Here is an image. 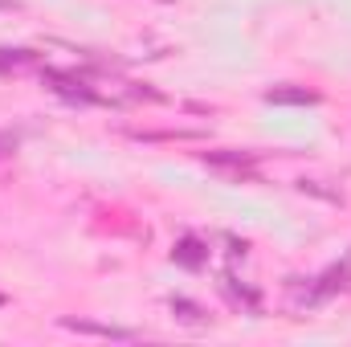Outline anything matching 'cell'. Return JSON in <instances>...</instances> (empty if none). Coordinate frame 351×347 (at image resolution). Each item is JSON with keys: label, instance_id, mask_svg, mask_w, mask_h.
Returning a JSON list of instances; mask_svg holds the SVG:
<instances>
[{"label": "cell", "instance_id": "obj_1", "mask_svg": "<svg viewBox=\"0 0 351 347\" xmlns=\"http://www.w3.org/2000/svg\"><path fill=\"white\" fill-rule=\"evenodd\" d=\"M66 331H78V335H98V339H119V344H131L139 339V331H127V327H106V323H86V319H62Z\"/></svg>", "mask_w": 351, "mask_h": 347}, {"label": "cell", "instance_id": "obj_3", "mask_svg": "<svg viewBox=\"0 0 351 347\" xmlns=\"http://www.w3.org/2000/svg\"><path fill=\"white\" fill-rule=\"evenodd\" d=\"M204 164H213V168H250V164H258V152H204Z\"/></svg>", "mask_w": 351, "mask_h": 347}, {"label": "cell", "instance_id": "obj_6", "mask_svg": "<svg viewBox=\"0 0 351 347\" xmlns=\"http://www.w3.org/2000/svg\"><path fill=\"white\" fill-rule=\"evenodd\" d=\"M29 62H37L29 49H0V70H8V66L16 70V66H29Z\"/></svg>", "mask_w": 351, "mask_h": 347}, {"label": "cell", "instance_id": "obj_7", "mask_svg": "<svg viewBox=\"0 0 351 347\" xmlns=\"http://www.w3.org/2000/svg\"><path fill=\"white\" fill-rule=\"evenodd\" d=\"M269 102H315L311 90H269Z\"/></svg>", "mask_w": 351, "mask_h": 347}, {"label": "cell", "instance_id": "obj_8", "mask_svg": "<svg viewBox=\"0 0 351 347\" xmlns=\"http://www.w3.org/2000/svg\"><path fill=\"white\" fill-rule=\"evenodd\" d=\"M16 152V135L12 131H0V156H12Z\"/></svg>", "mask_w": 351, "mask_h": 347}, {"label": "cell", "instance_id": "obj_4", "mask_svg": "<svg viewBox=\"0 0 351 347\" xmlns=\"http://www.w3.org/2000/svg\"><path fill=\"white\" fill-rule=\"evenodd\" d=\"M168 307H172L176 319H180V323H188V327H204V323H208V315H204L196 302H188V298H172Z\"/></svg>", "mask_w": 351, "mask_h": 347}, {"label": "cell", "instance_id": "obj_5", "mask_svg": "<svg viewBox=\"0 0 351 347\" xmlns=\"http://www.w3.org/2000/svg\"><path fill=\"white\" fill-rule=\"evenodd\" d=\"M204 258H208V254H204V250H200V241H192V237L176 246V261H180V265H200Z\"/></svg>", "mask_w": 351, "mask_h": 347}, {"label": "cell", "instance_id": "obj_9", "mask_svg": "<svg viewBox=\"0 0 351 347\" xmlns=\"http://www.w3.org/2000/svg\"><path fill=\"white\" fill-rule=\"evenodd\" d=\"M8 8H16V0H0V12H8Z\"/></svg>", "mask_w": 351, "mask_h": 347}, {"label": "cell", "instance_id": "obj_2", "mask_svg": "<svg viewBox=\"0 0 351 347\" xmlns=\"http://www.w3.org/2000/svg\"><path fill=\"white\" fill-rule=\"evenodd\" d=\"M45 82H53V90H58V94H66V98H82V102H98V94H90L82 78H70V74L45 70Z\"/></svg>", "mask_w": 351, "mask_h": 347}]
</instances>
